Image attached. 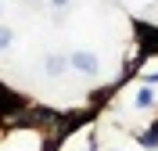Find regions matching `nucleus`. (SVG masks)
Here are the masks:
<instances>
[{"label":"nucleus","instance_id":"f257e3e1","mask_svg":"<svg viewBox=\"0 0 158 151\" xmlns=\"http://www.w3.org/2000/svg\"><path fill=\"white\" fill-rule=\"evenodd\" d=\"M69 65L76 72H83V76H97V72H101V61L94 58L90 50H72V54H69Z\"/></svg>","mask_w":158,"mask_h":151},{"label":"nucleus","instance_id":"f03ea898","mask_svg":"<svg viewBox=\"0 0 158 151\" xmlns=\"http://www.w3.org/2000/svg\"><path fill=\"white\" fill-rule=\"evenodd\" d=\"M65 65H69V58H61V54H50V58L43 61V72H47V76H61V72H65Z\"/></svg>","mask_w":158,"mask_h":151},{"label":"nucleus","instance_id":"7ed1b4c3","mask_svg":"<svg viewBox=\"0 0 158 151\" xmlns=\"http://www.w3.org/2000/svg\"><path fill=\"white\" fill-rule=\"evenodd\" d=\"M11 43H15V29L11 25H0V50H7Z\"/></svg>","mask_w":158,"mask_h":151},{"label":"nucleus","instance_id":"20e7f679","mask_svg":"<svg viewBox=\"0 0 158 151\" xmlns=\"http://www.w3.org/2000/svg\"><path fill=\"white\" fill-rule=\"evenodd\" d=\"M140 144H144V148H155V144H158V122L144 133V137H140Z\"/></svg>","mask_w":158,"mask_h":151},{"label":"nucleus","instance_id":"39448f33","mask_svg":"<svg viewBox=\"0 0 158 151\" xmlns=\"http://www.w3.org/2000/svg\"><path fill=\"white\" fill-rule=\"evenodd\" d=\"M137 104H140V108H148V104H151V90H140V94H137Z\"/></svg>","mask_w":158,"mask_h":151},{"label":"nucleus","instance_id":"423d86ee","mask_svg":"<svg viewBox=\"0 0 158 151\" xmlns=\"http://www.w3.org/2000/svg\"><path fill=\"white\" fill-rule=\"evenodd\" d=\"M47 4H50V7H58V11H65V7L72 4V0H47Z\"/></svg>","mask_w":158,"mask_h":151}]
</instances>
